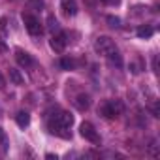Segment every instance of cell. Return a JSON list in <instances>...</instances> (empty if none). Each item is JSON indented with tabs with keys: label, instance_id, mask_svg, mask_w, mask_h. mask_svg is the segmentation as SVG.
Wrapping results in <instances>:
<instances>
[{
	"label": "cell",
	"instance_id": "1",
	"mask_svg": "<svg viewBox=\"0 0 160 160\" xmlns=\"http://www.w3.org/2000/svg\"><path fill=\"white\" fill-rule=\"evenodd\" d=\"M100 111H102V115H104L106 119H115V117H119V115L124 111V106H122L121 100H108V102L100 108Z\"/></svg>",
	"mask_w": 160,
	"mask_h": 160
},
{
	"label": "cell",
	"instance_id": "2",
	"mask_svg": "<svg viewBox=\"0 0 160 160\" xmlns=\"http://www.w3.org/2000/svg\"><path fill=\"white\" fill-rule=\"evenodd\" d=\"M94 49H96L100 55L108 57V55H111L113 51H117V45H115V42H113L111 38L100 36V38H96V42H94Z\"/></svg>",
	"mask_w": 160,
	"mask_h": 160
},
{
	"label": "cell",
	"instance_id": "3",
	"mask_svg": "<svg viewBox=\"0 0 160 160\" xmlns=\"http://www.w3.org/2000/svg\"><path fill=\"white\" fill-rule=\"evenodd\" d=\"M79 132H81V136H83L85 139H89L91 143H94V145L100 143V136H98V132L94 130V126H92L91 122H81V126H79Z\"/></svg>",
	"mask_w": 160,
	"mask_h": 160
},
{
	"label": "cell",
	"instance_id": "4",
	"mask_svg": "<svg viewBox=\"0 0 160 160\" xmlns=\"http://www.w3.org/2000/svg\"><path fill=\"white\" fill-rule=\"evenodd\" d=\"M23 23H25V27H27V30L32 34V36H40L42 34V25H40V21L34 17V15H23Z\"/></svg>",
	"mask_w": 160,
	"mask_h": 160
},
{
	"label": "cell",
	"instance_id": "5",
	"mask_svg": "<svg viewBox=\"0 0 160 160\" xmlns=\"http://www.w3.org/2000/svg\"><path fill=\"white\" fill-rule=\"evenodd\" d=\"M49 43H51V49H53L55 53H62L64 47H66V43H68L66 34H64V32H57V34H53V38H51Z\"/></svg>",
	"mask_w": 160,
	"mask_h": 160
},
{
	"label": "cell",
	"instance_id": "6",
	"mask_svg": "<svg viewBox=\"0 0 160 160\" xmlns=\"http://www.w3.org/2000/svg\"><path fill=\"white\" fill-rule=\"evenodd\" d=\"M60 8H62L64 15H68V17H73L77 13V2L75 0H60Z\"/></svg>",
	"mask_w": 160,
	"mask_h": 160
},
{
	"label": "cell",
	"instance_id": "7",
	"mask_svg": "<svg viewBox=\"0 0 160 160\" xmlns=\"http://www.w3.org/2000/svg\"><path fill=\"white\" fill-rule=\"evenodd\" d=\"M15 58H17V62L21 64V66H25V68H28V66H32V57L27 53V51H17L15 53Z\"/></svg>",
	"mask_w": 160,
	"mask_h": 160
},
{
	"label": "cell",
	"instance_id": "8",
	"mask_svg": "<svg viewBox=\"0 0 160 160\" xmlns=\"http://www.w3.org/2000/svg\"><path fill=\"white\" fill-rule=\"evenodd\" d=\"M75 108L77 109H81V111H85V109H89V106H91V98L87 96V94H79L77 98H75Z\"/></svg>",
	"mask_w": 160,
	"mask_h": 160
},
{
	"label": "cell",
	"instance_id": "9",
	"mask_svg": "<svg viewBox=\"0 0 160 160\" xmlns=\"http://www.w3.org/2000/svg\"><path fill=\"white\" fill-rule=\"evenodd\" d=\"M10 79H12L15 85H23V83H25V77H23L21 72L15 70V68H10Z\"/></svg>",
	"mask_w": 160,
	"mask_h": 160
},
{
	"label": "cell",
	"instance_id": "10",
	"mask_svg": "<svg viewBox=\"0 0 160 160\" xmlns=\"http://www.w3.org/2000/svg\"><path fill=\"white\" fill-rule=\"evenodd\" d=\"M15 121H17V124H19L21 128H25V126H28V122H30V115H28L27 111H19L17 117H15Z\"/></svg>",
	"mask_w": 160,
	"mask_h": 160
},
{
	"label": "cell",
	"instance_id": "11",
	"mask_svg": "<svg viewBox=\"0 0 160 160\" xmlns=\"http://www.w3.org/2000/svg\"><path fill=\"white\" fill-rule=\"evenodd\" d=\"M8 147H10V141H8V136H6V132L0 128V151L2 152H6L8 151Z\"/></svg>",
	"mask_w": 160,
	"mask_h": 160
},
{
	"label": "cell",
	"instance_id": "12",
	"mask_svg": "<svg viewBox=\"0 0 160 160\" xmlns=\"http://www.w3.org/2000/svg\"><path fill=\"white\" fill-rule=\"evenodd\" d=\"M138 36H139V38H151V36H152V27H149V25L139 27V28H138Z\"/></svg>",
	"mask_w": 160,
	"mask_h": 160
},
{
	"label": "cell",
	"instance_id": "13",
	"mask_svg": "<svg viewBox=\"0 0 160 160\" xmlns=\"http://www.w3.org/2000/svg\"><path fill=\"white\" fill-rule=\"evenodd\" d=\"M108 58H109V62H111V64H115V66H122V58H121L119 51H113L111 55H108Z\"/></svg>",
	"mask_w": 160,
	"mask_h": 160
},
{
	"label": "cell",
	"instance_id": "14",
	"mask_svg": "<svg viewBox=\"0 0 160 160\" xmlns=\"http://www.w3.org/2000/svg\"><path fill=\"white\" fill-rule=\"evenodd\" d=\"M28 6L32 10H43V0H28Z\"/></svg>",
	"mask_w": 160,
	"mask_h": 160
},
{
	"label": "cell",
	"instance_id": "15",
	"mask_svg": "<svg viewBox=\"0 0 160 160\" xmlns=\"http://www.w3.org/2000/svg\"><path fill=\"white\" fill-rule=\"evenodd\" d=\"M60 66H62L64 70H72V68H73V60H72V58H62V60H60Z\"/></svg>",
	"mask_w": 160,
	"mask_h": 160
},
{
	"label": "cell",
	"instance_id": "16",
	"mask_svg": "<svg viewBox=\"0 0 160 160\" xmlns=\"http://www.w3.org/2000/svg\"><path fill=\"white\" fill-rule=\"evenodd\" d=\"M108 23L111 27H121V19L119 17H108Z\"/></svg>",
	"mask_w": 160,
	"mask_h": 160
},
{
	"label": "cell",
	"instance_id": "17",
	"mask_svg": "<svg viewBox=\"0 0 160 160\" xmlns=\"http://www.w3.org/2000/svg\"><path fill=\"white\" fill-rule=\"evenodd\" d=\"M57 25H58V23H57V19L51 15V17H49V28H51V30H57Z\"/></svg>",
	"mask_w": 160,
	"mask_h": 160
},
{
	"label": "cell",
	"instance_id": "18",
	"mask_svg": "<svg viewBox=\"0 0 160 160\" xmlns=\"http://www.w3.org/2000/svg\"><path fill=\"white\" fill-rule=\"evenodd\" d=\"M100 2H104V4H108V6H117L121 0H100Z\"/></svg>",
	"mask_w": 160,
	"mask_h": 160
},
{
	"label": "cell",
	"instance_id": "19",
	"mask_svg": "<svg viewBox=\"0 0 160 160\" xmlns=\"http://www.w3.org/2000/svg\"><path fill=\"white\" fill-rule=\"evenodd\" d=\"M6 25H8V19L2 17V19H0V30H6Z\"/></svg>",
	"mask_w": 160,
	"mask_h": 160
},
{
	"label": "cell",
	"instance_id": "20",
	"mask_svg": "<svg viewBox=\"0 0 160 160\" xmlns=\"http://www.w3.org/2000/svg\"><path fill=\"white\" fill-rule=\"evenodd\" d=\"M6 51H8V45H6L2 40H0V53H6Z\"/></svg>",
	"mask_w": 160,
	"mask_h": 160
},
{
	"label": "cell",
	"instance_id": "21",
	"mask_svg": "<svg viewBox=\"0 0 160 160\" xmlns=\"http://www.w3.org/2000/svg\"><path fill=\"white\" fill-rule=\"evenodd\" d=\"M6 87V79H4V75L0 73V89H4Z\"/></svg>",
	"mask_w": 160,
	"mask_h": 160
}]
</instances>
